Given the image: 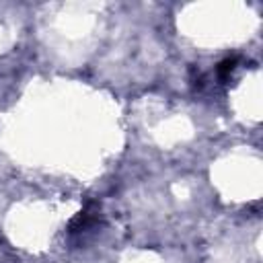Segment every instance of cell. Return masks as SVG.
Masks as SVG:
<instances>
[{
  "mask_svg": "<svg viewBox=\"0 0 263 263\" xmlns=\"http://www.w3.org/2000/svg\"><path fill=\"white\" fill-rule=\"evenodd\" d=\"M236 66H238V58H236V55L222 60V62L218 64V68H216V72H218L220 80H226V78H228V76H230V74L236 70Z\"/></svg>",
  "mask_w": 263,
  "mask_h": 263,
  "instance_id": "cell-2",
  "label": "cell"
},
{
  "mask_svg": "<svg viewBox=\"0 0 263 263\" xmlns=\"http://www.w3.org/2000/svg\"><path fill=\"white\" fill-rule=\"evenodd\" d=\"M95 208V203L92 201H88L80 212H78V216L76 218H72V222H70V226H68V232H72V234H76V232H82V230H86V228H90V226H95L97 222H99V210H92Z\"/></svg>",
  "mask_w": 263,
  "mask_h": 263,
  "instance_id": "cell-1",
  "label": "cell"
}]
</instances>
